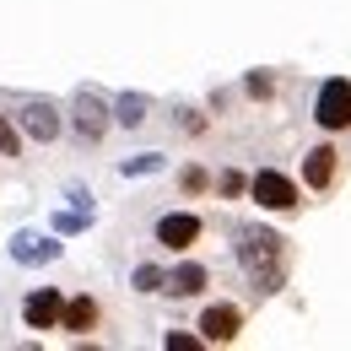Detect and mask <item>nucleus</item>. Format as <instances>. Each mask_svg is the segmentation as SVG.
Returning <instances> with one entry per match:
<instances>
[{
    "label": "nucleus",
    "instance_id": "obj_1",
    "mask_svg": "<svg viewBox=\"0 0 351 351\" xmlns=\"http://www.w3.org/2000/svg\"><path fill=\"white\" fill-rule=\"evenodd\" d=\"M232 254H238V270L249 276V287H254L260 298H276V292L287 287V276H292L287 238H281L276 227H265V221H249V227L232 232Z\"/></svg>",
    "mask_w": 351,
    "mask_h": 351
},
{
    "label": "nucleus",
    "instance_id": "obj_2",
    "mask_svg": "<svg viewBox=\"0 0 351 351\" xmlns=\"http://www.w3.org/2000/svg\"><path fill=\"white\" fill-rule=\"evenodd\" d=\"M298 184H303V195H313V200H335L341 195V184H346V152L335 146V135H319L303 152Z\"/></svg>",
    "mask_w": 351,
    "mask_h": 351
},
{
    "label": "nucleus",
    "instance_id": "obj_3",
    "mask_svg": "<svg viewBox=\"0 0 351 351\" xmlns=\"http://www.w3.org/2000/svg\"><path fill=\"white\" fill-rule=\"evenodd\" d=\"M249 200L260 206L265 217H298L308 206L303 184L287 173V168H260V173H249Z\"/></svg>",
    "mask_w": 351,
    "mask_h": 351
},
{
    "label": "nucleus",
    "instance_id": "obj_4",
    "mask_svg": "<svg viewBox=\"0 0 351 351\" xmlns=\"http://www.w3.org/2000/svg\"><path fill=\"white\" fill-rule=\"evenodd\" d=\"M313 125L319 135H351V76H330L313 92Z\"/></svg>",
    "mask_w": 351,
    "mask_h": 351
},
{
    "label": "nucleus",
    "instance_id": "obj_5",
    "mask_svg": "<svg viewBox=\"0 0 351 351\" xmlns=\"http://www.w3.org/2000/svg\"><path fill=\"white\" fill-rule=\"evenodd\" d=\"M243 324H249V308L232 303V298H211L200 308V319H195V330H200L206 346H232L243 335Z\"/></svg>",
    "mask_w": 351,
    "mask_h": 351
},
{
    "label": "nucleus",
    "instance_id": "obj_6",
    "mask_svg": "<svg viewBox=\"0 0 351 351\" xmlns=\"http://www.w3.org/2000/svg\"><path fill=\"white\" fill-rule=\"evenodd\" d=\"M152 238H157V249H168V254H189V249L206 238V217H200V211H168V217H157Z\"/></svg>",
    "mask_w": 351,
    "mask_h": 351
},
{
    "label": "nucleus",
    "instance_id": "obj_7",
    "mask_svg": "<svg viewBox=\"0 0 351 351\" xmlns=\"http://www.w3.org/2000/svg\"><path fill=\"white\" fill-rule=\"evenodd\" d=\"M206 292H211V270L200 260H184V265H173V270L162 276V298L189 303V298H206Z\"/></svg>",
    "mask_w": 351,
    "mask_h": 351
},
{
    "label": "nucleus",
    "instance_id": "obj_8",
    "mask_svg": "<svg viewBox=\"0 0 351 351\" xmlns=\"http://www.w3.org/2000/svg\"><path fill=\"white\" fill-rule=\"evenodd\" d=\"M60 313H65V292L60 287H38L22 303V324L27 330H60Z\"/></svg>",
    "mask_w": 351,
    "mask_h": 351
},
{
    "label": "nucleus",
    "instance_id": "obj_9",
    "mask_svg": "<svg viewBox=\"0 0 351 351\" xmlns=\"http://www.w3.org/2000/svg\"><path fill=\"white\" fill-rule=\"evenodd\" d=\"M97 324H103V303H97L92 292H76V298H65V313H60V330H65V335L87 341Z\"/></svg>",
    "mask_w": 351,
    "mask_h": 351
},
{
    "label": "nucleus",
    "instance_id": "obj_10",
    "mask_svg": "<svg viewBox=\"0 0 351 351\" xmlns=\"http://www.w3.org/2000/svg\"><path fill=\"white\" fill-rule=\"evenodd\" d=\"M76 130H82V141H103V130H108V108L103 103H92V97H82V114H76Z\"/></svg>",
    "mask_w": 351,
    "mask_h": 351
},
{
    "label": "nucleus",
    "instance_id": "obj_11",
    "mask_svg": "<svg viewBox=\"0 0 351 351\" xmlns=\"http://www.w3.org/2000/svg\"><path fill=\"white\" fill-rule=\"evenodd\" d=\"M22 125L38 135V141H54L60 135V114L49 108V103H27V114H22Z\"/></svg>",
    "mask_w": 351,
    "mask_h": 351
},
{
    "label": "nucleus",
    "instance_id": "obj_12",
    "mask_svg": "<svg viewBox=\"0 0 351 351\" xmlns=\"http://www.w3.org/2000/svg\"><path fill=\"white\" fill-rule=\"evenodd\" d=\"M211 184H217V178H211V168L189 162V168L178 173V195H184V200H200V195H211Z\"/></svg>",
    "mask_w": 351,
    "mask_h": 351
},
{
    "label": "nucleus",
    "instance_id": "obj_13",
    "mask_svg": "<svg viewBox=\"0 0 351 351\" xmlns=\"http://www.w3.org/2000/svg\"><path fill=\"white\" fill-rule=\"evenodd\" d=\"M211 195H217V200H243V195H249V173H243V168H221L217 184H211Z\"/></svg>",
    "mask_w": 351,
    "mask_h": 351
},
{
    "label": "nucleus",
    "instance_id": "obj_14",
    "mask_svg": "<svg viewBox=\"0 0 351 351\" xmlns=\"http://www.w3.org/2000/svg\"><path fill=\"white\" fill-rule=\"evenodd\" d=\"M0 157H11V162L22 157V130H16L5 114H0Z\"/></svg>",
    "mask_w": 351,
    "mask_h": 351
},
{
    "label": "nucleus",
    "instance_id": "obj_15",
    "mask_svg": "<svg viewBox=\"0 0 351 351\" xmlns=\"http://www.w3.org/2000/svg\"><path fill=\"white\" fill-rule=\"evenodd\" d=\"M162 276H168V270H157V265H141V270H135V292H162Z\"/></svg>",
    "mask_w": 351,
    "mask_h": 351
},
{
    "label": "nucleus",
    "instance_id": "obj_16",
    "mask_svg": "<svg viewBox=\"0 0 351 351\" xmlns=\"http://www.w3.org/2000/svg\"><path fill=\"white\" fill-rule=\"evenodd\" d=\"M249 97H254V103H265V97H270V92H276V76H270V71H254V76H249Z\"/></svg>",
    "mask_w": 351,
    "mask_h": 351
},
{
    "label": "nucleus",
    "instance_id": "obj_17",
    "mask_svg": "<svg viewBox=\"0 0 351 351\" xmlns=\"http://www.w3.org/2000/svg\"><path fill=\"white\" fill-rule=\"evenodd\" d=\"M162 346H168V351H200L206 341H200V330H195V335H184V330H173V335H168Z\"/></svg>",
    "mask_w": 351,
    "mask_h": 351
}]
</instances>
